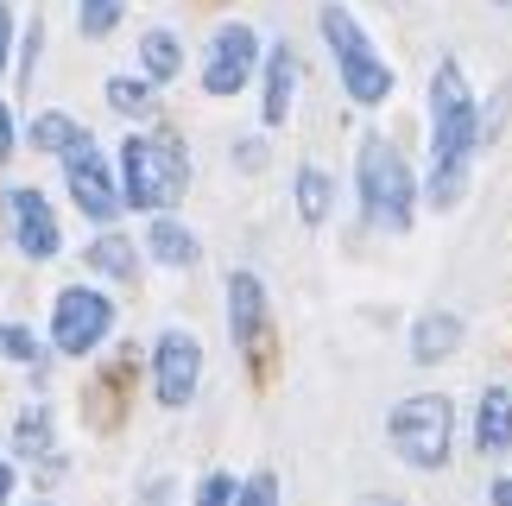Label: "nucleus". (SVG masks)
Returning <instances> with one entry per match:
<instances>
[{
	"mask_svg": "<svg viewBox=\"0 0 512 506\" xmlns=\"http://www.w3.org/2000/svg\"><path fill=\"white\" fill-rule=\"evenodd\" d=\"M506 443H512V393H500V386H494V393L481 399V450L500 456Z\"/></svg>",
	"mask_w": 512,
	"mask_h": 506,
	"instance_id": "13",
	"label": "nucleus"
},
{
	"mask_svg": "<svg viewBox=\"0 0 512 506\" xmlns=\"http://www.w3.org/2000/svg\"><path fill=\"white\" fill-rule=\"evenodd\" d=\"M241 506H279V481H272V475H253L247 488H241Z\"/></svg>",
	"mask_w": 512,
	"mask_h": 506,
	"instance_id": "24",
	"label": "nucleus"
},
{
	"mask_svg": "<svg viewBox=\"0 0 512 506\" xmlns=\"http://www.w3.org/2000/svg\"><path fill=\"white\" fill-rule=\"evenodd\" d=\"M323 38H329V51H336V64H342V83H348V95L361 108H373V102H386L392 95V70L373 57V45L361 38V26L342 13V7H323Z\"/></svg>",
	"mask_w": 512,
	"mask_h": 506,
	"instance_id": "5",
	"label": "nucleus"
},
{
	"mask_svg": "<svg viewBox=\"0 0 512 506\" xmlns=\"http://www.w3.org/2000/svg\"><path fill=\"white\" fill-rule=\"evenodd\" d=\"M76 140H83V127H76L70 114H38L32 121V146L38 152H70Z\"/></svg>",
	"mask_w": 512,
	"mask_h": 506,
	"instance_id": "16",
	"label": "nucleus"
},
{
	"mask_svg": "<svg viewBox=\"0 0 512 506\" xmlns=\"http://www.w3.org/2000/svg\"><path fill=\"white\" fill-rule=\"evenodd\" d=\"M500 7H506V0H500Z\"/></svg>",
	"mask_w": 512,
	"mask_h": 506,
	"instance_id": "31",
	"label": "nucleus"
},
{
	"mask_svg": "<svg viewBox=\"0 0 512 506\" xmlns=\"http://www.w3.org/2000/svg\"><path fill=\"white\" fill-rule=\"evenodd\" d=\"M0 355H7V361H32V355H38V342L26 336V329H13V323H7V329H0Z\"/></svg>",
	"mask_w": 512,
	"mask_h": 506,
	"instance_id": "23",
	"label": "nucleus"
},
{
	"mask_svg": "<svg viewBox=\"0 0 512 506\" xmlns=\"http://www.w3.org/2000/svg\"><path fill=\"white\" fill-rule=\"evenodd\" d=\"M367 506H399V500H386V494H373V500H367Z\"/></svg>",
	"mask_w": 512,
	"mask_h": 506,
	"instance_id": "30",
	"label": "nucleus"
},
{
	"mask_svg": "<svg viewBox=\"0 0 512 506\" xmlns=\"http://www.w3.org/2000/svg\"><path fill=\"white\" fill-rule=\"evenodd\" d=\"M494 506H512V481H494Z\"/></svg>",
	"mask_w": 512,
	"mask_h": 506,
	"instance_id": "29",
	"label": "nucleus"
},
{
	"mask_svg": "<svg viewBox=\"0 0 512 506\" xmlns=\"http://www.w3.org/2000/svg\"><path fill=\"white\" fill-rule=\"evenodd\" d=\"M7 38H13V19H7V7H0V70H7Z\"/></svg>",
	"mask_w": 512,
	"mask_h": 506,
	"instance_id": "27",
	"label": "nucleus"
},
{
	"mask_svg": "<svg viewBox=\"0 0 512 506\" xmlns=\"http://www.w3.org/2000/svg\"><path fill=\"white\" fill-rule=\"evenodd\" d=\"M108 108H114V114H133V121H146V114H152V89H146V83H127V76H114V83H108Z\"/></svg>",
	"mask_w": 512,
	"mask_h": 506,
	"instance_id": "18",
	"label": "nucleus"
},
{
	"mask_svg": "<svg viewBox=\"0 0 512 506\" xmlns=\"http://www.w3.org/2000/svg\"><path fill=\"white\" fill-rule=\"evenodd\" d=\"M411 348H418V361H449L462 348V323L449 317V310H430V317L411 329Z\"/></svg>",
	"mask_w": 512,
	"mask_h": 506,
	"instance_id": "12",
	"label": "nucleus"
},
{
	"mask_svg": "<svg viewBox=\"0 0 512 506\" xmlns=\"http://www.w3.org/2000/svg\"><path fill=\"white\" fill-rule=\"evenodd\" d=\"M7 494H13V469H7V456H0V506H7Z\"/></svg>",
	"mask_w": 512,
	"mask_h": 506,
	"instance_id": "28",
	"label": "nucleus"
},
{
	"mask_svg": "<svg viewBox=\"0 0 512 506\" xmlns=\"http://www.w3.org/2000/svg\"><path fill=\"white\" fill-rule=\"evenodd\" d=\"M298 209H304V222L329 216V178L323 171H298Z\"/></svg>",
	"mask_w": 512,
	"mask_h": 506,
	"instance_id": "19",
	"label": "nucleus"
},
{
	"mask_svg": "<svg viewBox=\"0 0 512 506\" xmlns=\"http://www.w3.org/2000/svg\"><path fill=\"white\" fill-rule=\"evenodd\" d=\"M430 152H437L430 197H437V203H456L462 165H468V152H475V102H468L456 64H443L437 83H430Z\"/></svg>",
	"mask_w": 512,
	"mask_h": 506,
	"instance_id": "1",
	"label": "nucleus"
},
{
	"mask_svg": "<svg viewBox=\"0 0 512 506\" xmlns=\"http://www.w3.org/2000/svg\"><path fill=\"white\" fill-rule=\"evenodd\" d=\"M203 506H234V481L228 475H209L203 481Z\"/></svg>",
	"mask_w": 512,
	"mask_h": 506,
	"instance_id": "25",
	"label": "nucleus"
},
{
	"mask_svg": "<svg viewBox=\"0 0 512 506\" xmlns=\"http://www.w3.org/2000/svg\"><path fill=\"white\" fill-rule=\"evenodd\" d=\"M13 209V235H19V253H32V260H51L57 253V222H51V209L38 190H13L7 197Z\"/></svg>",
	"mask_w": 512,
	"mask_h": 506,
	"instance_id": "10",
	"label": "nucleus"
},
{
	"mask_svg": "<svg viewBox=\"0 0 512 506\" xmlns=\"http://www.w3.org/2000/svg\"><path fill=\"white\" fill-rule=\"evenodd\" d=\"M146 70L152 76H159V83H165V76H177V64H184V57H177V38L171 32H146Z\"/></svg>",
	"mask_w": 512,
	"mask_h": 506,
	"instance_id": "20",
	"label": "nucleus"
},
{
	"mask_svg": "<svg viewBox=\"0 0 512 506\" xmlns=\"http://www.w3.org/2000/svg\"><path fill=\"white\" fill-rule=\"evenodd\" d=\"M291 83H298V64H291V51L279 45V51H272V70H266V121L272 127L291 114Z\"/></svg>",
	"mask_w": 512,
	"mask_h": 506,
	"instance_id": "14",
	"label": "nucleus"
},
{
	"mask_svg": "<svg viewBox=\"0 0 512 506\" xmlns=\"http://www.w3.org/2000/svg\"><path fill=\"white\" fill-rule=\"evenodd\" d=\"M13 443H19V456H51V412L45 405H32L26 418H19V431H13Z\"/></svg>",
	"mask_w": 512,
	"mask_h": 506,
	"instance_id": "17",
	"label": "nucleus"
},
{
	"mask_svg": "<svg viewBox=\"0 0 512 506\" xmlns=\"http://www.w3.org/2000/svg\"><path fill=\"white\" fill-rule=\"evenodd\" d=\"M121 165H127V203L133 209H165L190 184V159L177 140H127Z\"/></svg>",
	"mask_w": 512,
	"mask_h": 506,
	"instance_id": "2",
	"label": "nucleus"
},
{
	"mask_svg": "<svg viewBox=\"0 0 512 506\" xmlns=\"http://www.w3.org/2000/svg\"><path fill=\"white\" fill-rule=\"evenodd\" d=\"M361 203H367V222H380V228H405L411 222L418 190H411V171L386 140L361 146Z\"/></svg>",
	"mask_w": 512,
	"mask_h": 506,
	"instance_id": "3",
	"label": "nucleus"
},
{
	"mask_svg": "<svg viewBox=\"0 0 512 506\" xmlns=\"http://www.w3.org/2000/svg\"><path fill=\"white\" fill-rule=\"evenodd\" d=\"M114 19H121V0H83V32H114Z\"/></svg>",
	"mask_w": 512,
	"mask_h": 506,
	"instance_id": "22",
	"label": "nucleus"
},
{
	"mask_svg": "<svg viewBox=\"0 0 512 506\" xmlns=\"http://www.w3.org/2000/svg\"><path fill=\"white\" fill-rule=\"evenodd\" d=\"M108 323H114V304L102 298V291H83V285H70L64 298H57L51 336H57V348H64V355H89V348L108 336Z\"/></svg>",
	"mask_w": 512,
	"mask_h": 506,
	"instance_id": "6",
	"label": "nucleus"
},
{
	"mask_svg": "<svg viewBox=\"0 0 512 506\" xmlns=\"http://www.w3.org/2000/svg\"><path fill=\"white\" fill-rule=\"evenodd\" d=\"M64 178H70V197L83 203L89 222H108L114 209H121V190H114V178H108V165H102V152H95L89 133L64 152Z\"/></svg>",
	"mask_w": 512,
	"mask_h": 506,
	"instance_id": "7",
	"label": "nucleus"
},
{
	"mask_svg": "<svg viewBox=\"0 0 512 506\" xmlns=\"http://www.w3.org/2000/svg\"><path fill=\"white\" fill-rule=\"evenodd\" d=\"M13 152V121H7V102H0V159Z\"/></svg>",
	"mask_w": 512,
	"mask_h": 506,
	"instance_id": "26",
	"label": "nucleus"
},
{
	"mask_svg": "<svg viewBox=\"0 0 512 506\" xmlns=\"http://www.w3.org/2000/svg\"><path fill=\"white\" fill-rule=\"evenodd\" d=\"M449 431H456V418H449V399H437V393L405 399L399 412H392V450H399L411 469H443Z\"/></svg>",
	"mask_w": 512,
	"mask_h": 506,
	"instance_id": "4",
	"label": "nucleus"
},
{
	"mask_svg": "<svg viewBox=\"0 0 512 506\" xmlns=\"http://www.w3.org/2000/svg\"><path fill=\"white\" fill-rule=\"evenodd\" d=\"M152 253H159L165 266H190L196 260V235L177 222H152Z\"/></svg>",
	"mask_w": 512,
	"mask_h": 506,
	"instance_id": "15",
	"label": "nucleus"
},
{
	"mask_svg": "<svg viewBox=\"0 0 512 506\" xmlns=\"http://www.w3.org/2000/svg\"><path fill=\"white\" fill-rule=\"evenodd\" d=\"M228 323H234V342L241 348H260V323H266V291L253 272H234L228 279Z\"/></svg>",
	"mask_w": 512,
	"mask_h": 506,
	"instance_id": "11",
	"label": "nucleus"
},
{
	"mask_svg": "<svg viewBox=\"0 0 512 506\" xmlns=\"http://www.w3.org/2000/svg\"><path fill=\"white\" fill-rule=\"evenodd\" d=\"M247 70H253V32H247V26L215 32V51H209L203 89H209V95H234V89L247 83Z\"/></svg>",
	"mask_w": 512,
	"mask_h": 506,
	"instance_id": "9",
	"label": "nucleus"
},
{
	"mask_svg": "<svg viewBox=\"0 0 512 506\" xmlns=\"http://www.w3.org/2000/svg\"><path fill=\"white\" fill-rule=\"evenodd\" d=\"M152 367H159V399H165V405H190L196 374H203V348H196V336L171 329V336H159V355H152Z\"/></svg>",
	"mask_w": 512,
	"mask_h": 506,
	"instance_id": "8",
	"label": "nucleus"
},
{
	"mask_svg": "<svg viewBox=\"0 0 512 506\" xmlns=\"http://www.w3.org/2000/svg\"><path fill=\"white\" fill-rule=\"evenodd\" d=\"M89 260L102 266V272H114V279H127V272H133V247H127L121 235H102V241L89 247Z\"/></svg>",
	"mask_w": 512,
	"mask_h": 506,
	"instance_id": "21",
	"label": "nucleus"
}]
</instances>
